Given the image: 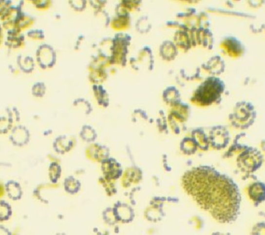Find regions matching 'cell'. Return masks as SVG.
Listing matches in <instances>:
<instances>
[{
  "label": "cell",
  "instance_id": "cell-7",
  "mask_svg": "<svg viewBox=\"0 0 265 235\" xmlns=\"http://www.w3.org/2000/svg\"><path fill=\"white\" fill-rule=\"evenodd\" d=\"M230 140L229 132L224 126L218 125L211 129L208 135V141L213 148L221 149L227 145Z\"/></svg>",
  "mask_w": 265,
  "mask_h": 235
},
{
  "label": "cell",
  "instance_id": "cell-27",
  "mask_svg": "<svg viewBox=\"0 0 265 235\" xmlns=\"http://www.w3.org/2000/svg\"><path fill=\"white\" fill-rule=\"evenodd\" d=\"M33 4L36 5V7L40 9H46L49 6L50 1H33Z\"/></svg>",
  "mask_w": 265,
  "mask_h": 235
},
{
  "label": "cell",
  "instance_id": "cell-11",
  "mask_svg": "<svg viewBox=\"0 0 265 235\" xmlns=\"http://www.w3.org/2000/svg\"><path fill=\"white\" fill-rule=\"evenodd\" d=\"M195 39L196 44L206 49H211L213 46V36L211 30L200 26L195 31Z\"/></svg>",
  "mask_w": 265,
  "mask_h": 235
},
{
  "label": "cell",
  "instance_id": "cell-19",
  "mask_svg": "<svg viewBox=\"0 0 265 235\" xmlns=\"http://www.w3.org/2000/svg\"><path fill=\"white\" fill-rule=\"evenodd\" d=\"M180 147H181V150L184 153L190 155V154L194 153L196 151L198 145L192 137H185L183 140H182Z\"/></svg>",
  "mask_w": 265,
  "mask_h": 235
},
{
  "label": "cell",
  "instance_id": "cell-1",
  "mask_svg": "<svg viewBox=\"0 0 265 235\" xmlns=\"http://www.w3.org/2000/svg\"><path fill=\"white\" fill-rule=\"evenodd\" d=\"M183 187L203 209L222 223L238 217L240 195L236 183L210 167L200 166L187 172Z\"/></svg>",
  "mask_w": 265,
  "mask_h": 235
},
{
  "label": "cell",
  "instance_id": "cell-12",
  "mask_svg": "<svg viewBox=\"0 0 265 235\" xmlns=\"http://www.w3.org/2000/svg\"><path fill=\"white\" fill-rule=\"evenodd\" d=\"M204 69L208 72L215 75L222 73L225 69V62L220 55L213 56L205 64Z\"/></svg>",
  "mask_w": 265,
  "mask_h": 235
},
{
  "label": "cell",
  "instance_id": "cell-15",
  "mask_svg": "<svg viewBox=\"0 0 265 235\" xmlns=\"http://www.w3.org/2000/svg\"><path fill=\"white\" fill-rule=\"evenodd\" d=\"M162 97H163L164 101L166 103L170 104V105L173 106L176 105L180 103V92L178 89H176V87H169L163 91V94H162Z\"/></svg>",
  "mask_w": 265,
  "mask_h": 235
},
{
  "label": "cell",
  "instance_id": "cell-3",
  "mask_svg": "<svg viewBox=\"0 0 265 235\" xmlns=\"http://www.w3.org/2000/svg\"><path fill=\"white\" fill-rule=\"evenodd\" d=\"M256 117V110L251 102L241 101L238 102L229 115V120L237 128H247L252 125Z\"/></svg>",
  "mask_w": 265,
  "mask_h": 235
},
{
  "label": "cell",
  "instance_id": "cell-2",
  "mask_svg": "<svg viewBox=\"0 0 265 235\" xmlns=\"http://www.w3.org/2000/svg\"><path fill=\"white\" fill-rule=\"evenodd\" d=\"M225 88V82L221 79L215 76L207 77L195 90L192 102L200 106L211 105L220 99Z\"/></svg>",
  "mask_w": 265,
  "mask_h": 235
},
{
  "label": "cell",
  "instance_id": "cell-23",
  "mask_svg": "<svg viewBox=\"0 0 265 235\" xmlns=\"http://www.w3.org/2000/svg\"><path fill=\"white\" fill-rule=\"evenodd\" d=\"M81 135L84 140L91 141L95 139L96 133L95 130L90 126H84V127H82Z\"/></svg>",
  "mask_w": 265,
  "mask_h": 235
},
{
  "label": "cell",
  "instance_id": "cell-18",
  "mask_svg": "<svg viewBox=\"0 0 265 235\" xmlns=\"http://www.w3.org/2000/svg\"><path fill=\"white\" fill-rule=\"evenodd\" d=\"M248 194L253 201H262L265 199V186L263 183H256L251 185L248 190Z\"/></svg>",
  "mask_w": 265,
  "mask_h": 235
},
{
  "label": "cell",
  "instance_id": "cell-26",
  "mask_svg": "<svg viewBox=\"0 0 265 235\" xmlns=\"http://www.w3.org/2000/svg\"><path fill=\"white\" fill-rule=\"evenodd\" d=\"M28 36L34 39H42L44 37L43 31L38 29L31 30L28 33Z\"/></svg>",
  "mask_w": 265,
  "mask_h": 235
},
{
  "label": "cell",
  "instance_id": "cell-6",
  "mask_svg": "<svg viewBox=\"0 0 265 235\" xmlns=\"http://www.w3.org/2000/svg\"><path fill=\"white\" fill-rule=\"evenodd\" d=\"M238 162L242 169L253 172L261 166L263 155L256 148H247L238 157Z\"/></svg>",
  "mask_w": 265,
  "mask_h": 235
},
{
  "label": "cell",
  "instance_id": "cell-5",
  "mask_svg": "<svg viewBox=\"0 0 265 235\" xmlns=\"http://www.w3.org/2000/svg\"><path fill=\"white\" fill-rule=\"evenodd\" d=\"M189 110V107L187 104L182 103L181 102L173 106V109L169 115V122L175 133H180L185 127V122L188 117Z\"/></svg>",
  "mask_w": 265,
  "mask_h": 235
},
{
  "label": "cell",
  "instance_id": "cell-22",
  "mask_svg": "<svg viewBox=\"0 0 265 235\" xmlns=\"http://www.w3.org/2000/svg\"><path fill=\"white\" fill-rule=\"evenodd\" d=\"M157 127L160 131L163 132H168V127H167V117H166L165 112L163 110H160L159 111L158 117H157Z\"/></svg>",
  "mask_w": 265,
  "mask_h": 235
},
{
  "label": "cell",
  "instance_id": "cell-13",
  "mask_svg": "<svg viewBox=\"0 0 265 235\" xmlns=\"http://www.w3.org/2000/svg\"><path fill=\"white\" fill-rule=\"evenodd\" d=\"M178 47L173 41L165 40L160 46V54L164 59L167 61L173 60L178 55Z\"/></svg>",
  "mask_w": 265,
  "mask_h": 235
},
{
  "label": "cell",
  "instance_id": "cell-10",
  "mask_svg": "<svg viewBox=\"0 0 265 235\" xmlns=\"http://www.w3.org/2000/svg\"><path fill=\"white\" fill-rule=\"evenodd\" d=\"M220 46L231 57H238L244 52V46L241 41L234 37L225 38Z\"/></svg>",
  "mask_w": 265,
  "mask_h": 235
},
{
  "label": "cell",
  "instance_id": "cell-24",
  "mask_svg": "<svg viewBox=\"0 0 265 235\" xmlns=\"http://www.w3.org/2000/svg\"><path fill=\"white\" fill-rule=\"evenodd\" d=\"M104 77H106L104 71L102 69H99V68L95 69L94 72H91L90 78L93 79L94 82H95V84H99V82L103 81Z\"/></svg>",
  "mask_w": 265,
  "mask_h": 235
},
{
  "label": "cell",
  "instance_id": "cell-20",
  "mask_svg": "<svg viewBox=\"0 0 265 235\" xmlns=\"http://www.w3.org/2000/svg\"><path fill=\"white\" fill-rule=\"evenodd\" d=\"M130 23L129 14L117 15L112 21V26L114 29H121L128 27Z\"/></svg>",
  "mask_w": 265,
  "mask_h": 235
},
{
  "label": "cell",
  "instance_id": "cell-14",
  "mask_svg": "<svg viewBox=\"0 0 265 235\" xmlns=\"http://www.w3.org/2000/svg\"><path fill=\"white\" fill-rule=\"evenodd\" d=\"M147 65L148 70H153L154 67V59L151 49L148 46L142 48L139 52V56L134 63Z\"/></svg>",
  "mask_w": 265,
  "mask_h": 235
},
{
  "label": "cell",
  "instance_id": "cell-8",
  "mask_svg": "<svg viewBox=\"0 0 265 235\" xmlns=\"http://www.w3.org/2000/svg\"><path fill=\"white\" fill-rule=\"evenodd\" d=\"M196 29L178 30L174 36V44L177 47L187 51L192 46H195V31Z\"/></svg>",
  "mask_w": 265,
  "mask_h": 235
},
{
  "label": "cell",
  "instance_id": "cell-16",
  "mask_svg": "<svg viewBox=\"0 0 265 235\" xmlns=\"http://www.w3.org/2000/svg\"><path fill=\"white\" fill-rule=\"evenodd\" d=\"M192 138L195 141L199 148L203 149V150L208 149V145H209L208 137L207 136L203 128H197L194 129L192 131Z\"/></svg>",
  "mask_w": 265,
  "mask_h": 235
},
{
  "label": "cell",
  "instance_id": "cell-17",
  "mask_svg": "<svg viewBox=\"0 0 265 235\" xmlns=\"http://www.w3.org/2000/svg\"><path fill=\"white\" fill-rule=\"evenodd\" d=\"M93 90H94L95 98L99 105L102 106L103 107H107L109 104V97L107 90L104 89L102 86L99 85V84H94Z\"/></svg>",
  "mask_w": 265,
  "mask_h": 235
},
{
  "label": "cell",
  "instance_id": "cell-4",
  "mask_svg": "<svg viewBox=\"0 0 265 235\" xmlns=\"http://www.w3.org/2000/svg\"><path fill=\"white\" fill-rule=\"evenodd\" d=\"M131 40L132 37L128 34L122 33L115 35L110 48L111 56L109 60L110 63L125 66Z\"/></svg>",
  "mask_w": 265,
  "mask_h": 235
},
{
  "label": "cell",
  "instance_id": "cell-21",
  "mask_svg": "<svg viewBox=\"0 0 265 235\" xmlns=\"http://www.w3.org/2000/svg\"><path fill=\"white\" fill-rule=\"evenodd\" d=\"M151 29V22L147 16H142L137 19L136 29L141 33H148Z\"/></svg>",
  "mask_w": 265,
  "mask_h": 235
},
{
  "label": "cell",
  "instance_id": "cell-9",
  "mask_svg": "<svg viewBox=\"0 0 265 235\" xmlns=\"http://www.w3.org/2000/svg\"><path fill=\"white\" fill-rule=\"evenodd\" d=\"M37 60L43 69L52 67L56 61V54L52 46L42 44L37 51Z\"/></svg>",
  "mask_w": 265,
  "mask_h": 235
},
{
  "label": "cell",
  "instance_id": "cell-25",
  "mask_svg": "<svg viewBox=\"0 0 265 235\" xmlns=\"http://www.w3.org/2000/svg\"><path fill=\"white\" fill-rule=\"evenodd\" d=\"M33 95L36 97H42L45 93L46 87L43 83L38 82L33 87Z\"/></svg>",
  "mask_w": 265,
  "mask_h": 235
}]
</instances>
